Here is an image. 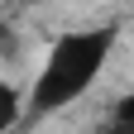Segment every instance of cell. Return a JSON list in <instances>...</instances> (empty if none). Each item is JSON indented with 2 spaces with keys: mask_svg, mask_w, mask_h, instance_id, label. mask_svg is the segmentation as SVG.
Returning a JSON list of instances; mask_svg holds the SVG:
<instances>
[{
  "mask_svg": "<svg viewBox=\"0 0 134 134\" xmlns=\"http://www.w3.org/2000/svg\"><path fill=\"white\" fill-rule=\"evenodd\" d=\"M115 34H120L115 24L62 34V38L48 48L38 77H34L29 115H53V110H67L72 100H81L96 86V77L105 72V58L115 53Z\"/></svg>",
  "mask_w": 134,
  "mask_h": 134,
  "instance_id": "6da1fadb",
  "label": "cell"
},
{
  "mask_svg": "<svg viewBox=\"0 0 134 134\" xmlns=\"http://www.w3.org/2000/svg\"><path fill=\"white\" fill-rule=\"evenodd\" d=\"M14 120H19V91L10 81H0V134H10Z\"/></svg>",
  "mask_w": 134,
  "mask_h": 134,
  "instance_id": "7a4b0ae2",
  "label": "cell"
}]
</instances>
